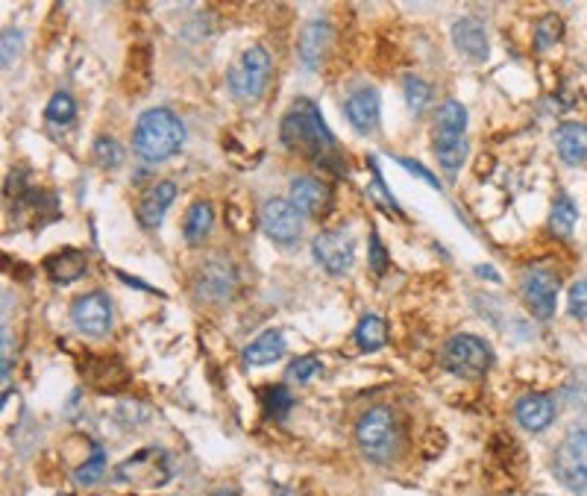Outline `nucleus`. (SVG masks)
Listing matches in <instances>:
<instances>
[{
	"label": "nucleus",
	"mask_w": 587,
	"mask_h": 496,
	"mask_svg": "<svg viewBox=\"0 0 587 496\" xmlns=\"http://www.w3.org/2000/svg\"><path fill=\"white\" fill-rule=\"evenodd\" d=\"M432 147H435L438 165L447 171V177H455L458 168L464 165V156H467V141H464V136L432 130Z\"/></svg>",
	"instance_id": "obj_23"
},
{
	"label": "nucleus",
	"mask_w": 587,
	"mask_h": 496,
	"mask_svg": "<svg viewBox=\"0 0 587 496\" xmlns=\"http://www.w3.org/2000/svg\"><path fill=\"white\" fill-rule=\"evenodd\" d=\"M276 496H303V494H300V491H294V488H279Z\"/></svg>",
	"instance_id": "obj_41"
},
{
	"label": "nucleus",
	"mask_w": 587,
	"mask_h": 496,
	"mask_svg": "<svg viewBox=\"0 0 587 496\" xmlns=\"http://www.w3.org/2000/svg\"><path fill=\"white\" fill-rule=\"evenodd\" d=\"M329 42H332V33H329V27H326L323 21H312V24L303 30V36H300V62H303L306 71L320 68Z\"/></svg>",
	"instance_id": "obj_22"
},
{
	"label": "nucleus",
	"mask_w": 587,
	"mask_h": 496,
	"mask_svg": "<svg viewBox=\"0 0 587 496\" xmlns=\"http://www.w3.org/2000/svg\"><path fill=\"white\" fill-rule=\"evenodd\" d=\"M21 33L18 30H3V68H12L15 56L21 53Z\"/></svg>",
	"instance_id": "obj_39"
},
{
	"label": "nucleus",
	"mask_w": 587,
	"mask_h": 496,
	"mask_svg": "<svg viewBox=\"0 0 587 496\" xmlns=\"http://www.w3.org/2000/svg\"><path fill=\"white\" fill-rule=\"evenodd\" d=\"M171 476H174L171 458H168V452L159 450V447L138 450L136 455L124 458L115 467V479L118 482H130L136 488H162V485L171 482Z\"/></svg>",
	"instance_id": "obj_6"
},
{
	"label": "nucleus",
	"mask_w": 587,
	"mask_h": 496,
	"mask_svg": "<svg viewBox=\"0 0 587 496\" xmlns=\"http://www.w3.org/2000/svg\"><path fill=\"white\" fill-rule=\"evenodd\" d=\"M215 496H238V494H235V491H229V488H224V491H218Z\"/></svg>",
	"instance_id": "obj_43"
},
{
	"label": "nucleus",
	"mask_w": 587,
	"mask_h": 496,
	"mask_svg": "<svg viewBox=\"0 0 587 496\" xmlns=\"http://www.w3.org/2000/svg\"><path fill=\"white\" fill-rule=\"evenodd\" d=\"M185 141V124L171 112V109H147L141 112L133 130V150L138 159L156 165L171 159Z\"/></svg>",
	"instance_id": "obj_2"
},
{
	"label": "nucleus",
	"mask_w": 587,
	"mask_h": 496,
	"mask_svg": "<svg viewBox=\"0 0 587 496\" xmlns=\"http://www.w3.org/2000/svg\"><path fill=\"white\" fill-rule=\"evenodd\" d=\"M579 221V206L570 194L558 191L555 200H552V212H549V232L558 235V238H570L573 229Z\"/></svg>",
	"instance_id": "obj_26"
},
{
	"label": "nucleus",
	"mask_w": 587,
	"mask_h": 496,
	"mask_svg": "<svg viewBox=\"0 0 587 496\" xmlns=\"http://www.w3.org/2000/svg\"><path fill=\"white\" fill-rule=\"evenodd\" d=\"M370 171H373V182H370V194L382 203V209L385 212H394V215H400V206H397V200L391 197V191H385V185H382V174H379V168H376V162L370 159Z\"/></svg>",
	"instance_id": "obj_35"
},
{
	"label": "nucleus",
	"mask_w": 587,
	"mask_h": 496,
	"mask_svg": "<svg viewBox=\"0 0 587 496\" xmlns=\"http://www.w3.org/2000/svg\"><path fill=\"white\" fill-rule=\"evenodd\" d=\"M429 100H432V89H429V83H423L420 77H408L406 80L408 109H411L414 115H420V112L429 106Z\"/></svg>",
	"instance_id": "obj_34"
},
{
	"label": "nucleus",
	"mask_w": 587,
	"mask_h": 496,
	"mask_svg": "<svg viewBox=\"0 0 587 496\" xmlns=\"http://www.w3.org/2000/svg\"><path fill=\"white\" fill-rule=\"evenodd\" d=\"M212 224H215V212L206 200H197L188 212H185V221H182V235L191 247H197L200 241L209 238L212 232Z\"/></svg>",
	"instance_id": "obj_25"
},
{
	"label": "nucleus",
	"mask_w": 587,
	"mask_h": 496,
	"mask_svg": "<svg viewBox=\"0 0 587 496\" xmlns=\"http://www.w3.org/2000/svg\"><path fill=\"white\" fill-rule=\"evenodd\" d=\"M570 315L587 320V279L570 288Z\"/></svg>",
	"instance_id": "obj_38"
},
{
	"label": "nucleus",
	"mask_w": 587,
	"mask_h": 496,
	"mask_svg": "<svg viewBox=\"0 0 587 496\" xmlns=\"http://www.w3.org/2000/svg\"><path fill=\"white\" fill-rule=\"evenodd\" d=\"M397 165H403L406 171H411L414 177H420V180L426 182V185H432L435 191H441V182H438V177L432 174V171H426L420 162H414V159H406V156H397Z\"/></svg>",
	"instance_id": "obj_40"
},
{
	"label": "nucleus",
	"mask_w": 587,
	"mask_h": 496,
	"mask_svg": "<svg viewBox=\"0 0 587 496\" xmlns=\"http://www.w3.org/2000/svg\"><path fill=\"white\" fill-rule=\"evenodd\" d=\"M441 364H444L450 373L461 376V379H479V376H485V373L491 370L494 353H491L488 341L461 332V335H452L450 341L444 344V350H441Z\"/></svg>",
	"instance_id": "obj_5"
},
{
	"label": "nucleus",
	"mask_w": 587,
	"mask_h": 496,
	"mask_svg": "<svg viewBox=\"0 0 587 496\" xmlns=\"http://www.w3.org/2000/svg\"><path fill=\"white\" fill-rule=\"evenodd\" d=\"M291 203L303 212V215H326L329 203H332V188L329 182L317 180V177H294L291 180Z\"/></svg>",
	"instance_id": "obj_14"
},
{
	"label": "nucleus",
	"mask_w": 587,
	"mask_h": 496,
	"mask_svg": "<svg viewBox=\"0 0 587 496\" xmlns=\"http://www.w3.org/2000/svg\"><path fill=\"white\" fill-rule=\"evenodd\" d=\"M555 150L567 165H585L587 162V124L567 121L555 130Z\"/></svg>",
	"instance_id": "obj_21"
},
{
	"label": "nucleus",
	"mask_w": 587,
	"mask_h": 496,
	"mask_svg": "<svg viewBox=\"0 0 587 496\" xmlns=\"http://www.w3.org/2000/svg\"><path fill=\"white\" fill-rule=\"evenodd\" d=\"M45 118L50 124H56V127L71 124V121L77 118V103H74V97H71L68 91H56V94L47 100Z\"/></svg>",
	"instance_id": "obj_29"
},
{
	"label": "nucleus",
	"mask_w": 587,
	"mask_h": 496,
	"mask_svg": "<svg viewBox=\"0 0 587 496\" xmlns=\"http://www.w3.org/2000/svg\"><path fill=\"white\" fill-rule=\"evenodd\" d=\"M282 356H285V338H282V332H276V329L262 332L256 341H250V344L244 347V361L253 364V367L273 364V361H279Z\"/></svg>",
	"instance_id": "obj_24"
},
{
	"label": "nucleus",
	"mask_w": 587,
	"mask_h": 496,
	"mask_svg": "<svg viewBox=\"0 0 587 496\" xmlns=\"http://www.w3.org/2000/svg\"><path fill=\"white\" fill-rule=\"evenodd\" d=\"M103 470H106V450H103L100 444L91 441V458L74 473V479H77L80 485H94V482L103 476Z\"/></svg>",
	"instance_id": "obj_32"
},
{
	"label": "nucleus",
	"mask_w": 587,
	"mask_h": 496,
	"mask_svg": "<svg viewBox=\"0 0 587 496\" xmlns=\"http://www.w3.org/2000/svg\"><path fill=\"white\" fill-rule=\"evenodd\" d=\"M42 268H45L47 279H50L53 285H71V282H77V279L86 276V271H89V259H86L83 250L65 247V250H59V253H50L45 262H42Z\"/></svg>",
	"instance_id": "obj_17"
},
{
	"label": "nucleus",
	"mask_w": 587,
	"mask_h": 496,
	"mask_svg": "<svg viewBox=\"0 0 587 496\" xmlns=\"http://www.w3.org/2000/svg\"><path fill=\"white\" fill-rule=\"evenodd\" d=\"M94 159H97V165H103V168H118V165L124 162V147H121L115 138L100 136L94 141Z\"/></svg>",
	"instance_id": "obj_33"
},
{
	"label": "nucleus",
	"mask_w": 587,
	"mask_h": 496,
	"mask_svg": "<svg viewBox=\"0 0 587 496\" xmlns=\"http://www.w3.org/2000/svg\"><path fill=\"white\" fill-rule=\"evenodd\" d=\"M71 320L89 338L109 335L112 332V303H109V297L100 294V291H91V294L77 297L74 306H71Z\"/></svg>",
	"instance_id": "obj_10"
},
{
	"label": "nucleus",
	"mask_w": 587,
	"mask_h": 496,
	"mask_svg": "<svg viewBox=\"0 0 587 496\" xmlns=\"http://www.w3.org/2000/svg\"><path fill=\"white\" fill-rule=\"evenodd\" d=\"M367 259H370L373 276H385L388 273V253H385V247H382L376 232H370V253H367Z\"/></svg>",
	"instance_id": "obj_36"
},
{
	"label": "nucleus",
	"mask_w": 587,
	"mask_h": 496,
	"mask_svg": "<svg viewBox=\"0 0 587 496\" xmlns=\"http://www.w3.org/2000/svg\"><path fill=\"white\" fill-rule=\"evenodd\" d=\"M356 341H359V347H362L364 353L382 350L385 341H388V326H385V320L379 315H364L362 320H359V326H356Z\"/></svg>",
	"instance_id": "obj_27"
},
{
	"label": "nucleus",
	"mask_w": 587,
	"mask_h": 496,
	"mask_svg": "<svg viewBox=\"0 0 587 496\" xmlns=\"http://www.w3.org/2000/svg\"><path fill=\"white\" fill-rule=\"evenodd\" d=\"M452 42H455V47H458L467 59H473V62H485L488 53H491L485 24H482L479 18H473V15L458 18V21L452 24Z\"/></svg>",
	"instance_id": "obj_16"
},
{
	"label": "nucleus",
	"mask_w": 587,
	"mask_h": 496,
	"mask_svg": "<svg viewBox=\"0 0 587 496\" xmlns=\"http://www.w3.org/2000/svg\"><path fill=\"white\" fill-rule=\"evenodd\" d=\"M24 215H30L27 226H45L59 218V200L50 191H39V188H27L21 197H15V218L24 224Z\"/></svg>",
	"instance_id": "obj_15"
},
{
	"label": "nucleus",
	"mask_w": 587,
	"mask_h": 496,
	"mask_svg": "<svg viewBox=\"0 0 587 496\" xmlns=\"http://www.w3.org/2000/svg\"><path fill=\"white\" fill-rule=\"evenodd\" d=\"M561 36H564V21L555 12L552 15H543L541 21L535 24V47L538 50H549L552 45H558Z\"/></svg>",
	"instance_id": "obj_31"
},
{
	"label": "nucleus",
	"mask_w": 587,
	"mask_h": 496,
	"mask_svg": "<svg viewBox=\"0 0 587 496\" xmlns=\"http://www.w3.org/2000/svg\"><path fill=\"white\" fill-rule=\"evenodd\" d=\"M479 273H485V279H499L497 273H494V268H476Z\"/></svg>",
	"instance_id": "obj_42"
},
{
	"label": "nucleus",
	"mask_w": 587,
	"mask_h": 496,
	"mask_svg": "<svg viewBox=\"0 0 587 496\" xmlns=\"http://www.w3.org/2000/svg\"><path fill=\"white\" fill-rule=\"evenodd\" d=\"M271 53L265 47H250L241 59L229 68V91L241 103H256L271 83Z\"/></svg>",
	"instance_id": "obj_4"
},
{
	"label": "nucleus",
	"mask_w": 587,
	"mask_h": 496,
	"mask_svg": "<svg viewBox=\"0 0 587 496\" xmlns=\"http://www.w3.org/2000/svg\"><path fill=\"white\" fill-rule=\"evenodd\" d=\"M558 288H561V276L546 268H529L523 276V300L529 306V312L535 317L555 315V300H558Z\"/></svg>",
	"instance_id": "obj_11"
},
{
	"label": "nucleus",
	"mask_w": 587,
	"mask_h": 496,
	"mask_svg": "<svg viewBox=\"0 0 587 496\" xmlns=\"http://www.w3.org/2000/svg\"><path fill=\"white\" fill-rule=\"evenodd\" d=\"M344 115L347 121L353 124L356 133H373L379 127V115H382V100H379V91L373 86H359L347 94L344 100Z\"/></svg>",
	"instance_id": "obj_12"
},
{
	"label": "nucleus",
	"mask_w": 587,
	"mask_h": 496,
	"mask_svg": "<svg viewBox=\"0 0 587 496\" xmlns=\"http://www.w3.org/2000/svg\"><path fill=\"white\" fill-rule=\"evenodd\" d=\"M435 130L438 133H458L464 136L467 130V112L458 100H444L438 109H435Z\"/></svg>",
	"instance_id": "obj_28"
},
{
	"label": "nucleus",
	"mask_w": 587,
	"mask_h": 496,
	"mask_svg": "<svg viewBox=\"0 0 587 496\" xmlns=\"http://www.w3.org/2000/svg\"><path fill=\"white\" fill-rule=\"evenodd\" d=\"M356 441L373 464H388L403 441L397 414L388 406H373L370 411H364L356 426Z\"/></svg>",
	"instance_id": "obj_3"
},
{
	"label": "nucleus",
	"mask_w": 587,
	"mask_h": 496,
	"mask_svg": "<svg viewBox=\"0 0 587 496\" xmlns=\"http://www.w3.org/2000/svg\"><path fill=\"white\" fill-rule=\"evenodd\" d=\"M514 417H517V423H520L523 429H529V432H543V429L555 420V403H552V397H546V394H526V397L517 400Z\"/></svg>",
	"instance_id": "obj_20"
},
{
	"label": "nucleus",
	"mask_w": 587,
	"mask_h": 496,
	"mask_svg": "<svg viewBox=\"0 0 587 496\" xmlns=\"http://www.w3.org/2000/svg\"><path fill=\"white\" fill-rule=\"evenodd\" d=\"M262 232L276 244H294L303 235V212L282 197H273L262 206Z\"/></svg>",
	"instance_id": "obj_9"
},
{
	"label": "nucleus",
	"mask_w": 587,
	"mask_h": 496,
	"mask_svg": "<svg viewBox=\"0 0 587 496\" xmlns=\"http://www.w3.org/2000/svg\"><path fill=\"white\" fill-rule=\"evenodd\" d=\"M262 403H265V414H268L271 420H285L291 406H294V397L288 394L285 385H271V388L262 391Z\"/></svg>",
	"instance_id": "obj_30"
},
{
	"label": "nucleus",
	"mask_w": 587,
	"mask_h": 496,
	"mask_svg": "<svg viewBox=\"0 0 587 496\" xmlns=\"http://www.w3.org/2000/svg\"><path fill=\"white\" fill-rule=\"evenodd\" d=\"M235 268L224 262V259H215V262H206L200 271H197V294L212 300V303H221L229 300L232 291H235Z\"/></svg>",
	"instance_id": "obj_13"
},
{
	"label": "nucleus",
	"mask_w": 587,
	"mask_h": 496,
	"mask_svg": "<svg viewBox=\"0 0 587 496\" xmlns=\"http://www.w3.org/2000/svg\"><path fill=\"white\" fill-rule=\"evenodd\" d=\"M312 256L315 262L329 273V276H341L353 268L356 262V241L350 232H320L315 241H312Z\"/></svg>",
	"instance_id": "obj_8"
},
{
	"label": "nucleus",
	"mask_w": 587,
	"mask_h": 496,
	"mask_svg": "<svg viewBox=\"0 0 587 496\" xmlns=\"http://www.w3.org/2000/svg\"><path fill=\"white\" fill-rule=\"evenodd\" d=\"M89 385L94 388H106V391H115V388H124L130 382V373L127 367L118 359H106V356H91V359L83 361V370H80Z\"/></svg>",
	"instance_id": "obj_19"
},
{
	"label": "nucleus",
	"mask_w": 587,
	"mask_h": 496,
	"mask_svg": "<svg viewBox=\"0 0 587 496\" xmlns=\"http://www.w3.org/2000/svg\"><path fill=\"white\" fill-rule=\"evenodd\" d=\"M174 200H177V182H156V185L144 194V200H141V206H138V224L144 226V229H156V226L162 224V218L168 215V209H171Z\"/></svg>",
	"instance_id": "obj_18"
},
{
	"label": "nucleus",
	"mask_w": 587,
	"mask_h": 496,
	"mask_svg": "<svg viewBox=\"0 0 587 496\" xmlns=\"http://www.w3.org/2000/svg\"><path fill=\"white\" fill-rule=\"evenodd\" d=\"M317 370H320V361H317L315 356H303V359L291 361V367H288V376H291L294 382H309Z\"/></svg>",
	"instance_id": "obj_37"
},
{
	"label": "nucleus",
	"mask_w": 587,
	"mask_h": 496,
	"mask_svg": "<svg viewBox=\"0 0 587 496\" xmlns=\"http://www.w3.org/2000/svg\"><path fill=\"white\" fill-rule=\"evenodd\" d=\"M279 136H282V144L309 159V162H317L323 168H332V171H341V150L335 144V138L329 133L320 109H317L312 100H294L288 115L282 118V127H279Z\"/></svg>",
	"instance_id": "obj_1"
},
{
	"label": "nucleus",
	"mask_w": 587,
	"mask_h": 496,
	"mask_svg": "<svg viewBox=\"0 0 587 496\" xmlns=\"http://www.w3.org/2000/svg\"><path fill=\"white\" fill-rule=\"evenodd\" d=\"M555 479L570 491L587 488V429H573L555 450L552 458Z\"/></svg>",
	"instance_id": "obj_7"
}]
</instances>
